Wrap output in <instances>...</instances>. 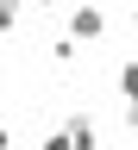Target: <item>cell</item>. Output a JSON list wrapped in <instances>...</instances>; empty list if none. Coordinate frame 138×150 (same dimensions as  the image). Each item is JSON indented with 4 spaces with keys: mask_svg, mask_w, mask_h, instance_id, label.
I'll list each match as a JSON object with an SVG mask.
<instances>
[{
    "mask_svg": "<svg viewBox=\"0 0 138 150\" xmlns=\"http://www.w3.org/2000/svg\"><path fill=\"white\" fill-rule=\"evenodd\" d=\"M63 131H69V144H75V150H94V144H101V138H94V125H88V112H69V125H63Z\"/></svg>",
    "mask_w": 138,
    "mask_h": 150,
    "instance_id": "obj_2",
    "label": "cell"
},
{
    "mask_svg": "<svg viewBox=\"0 0 138 150\" xmlns=\"http://www.w3.org/2000/svg\"><path fill=\"white\" fill-rule=\"evenodd\" d=\"M38 150H75V144H69V131H44V144H38Z\"/></svg>",
    "mask_w": 138,
    "mask_h": 150,
    "instance_id": "obj_6",
    "label": "cell"
},
{
    "mask_svg": "<svg viewBox=\"0 0 138 150\" xmlns=\"http://www.w3.org/2000/svg\"><path fill=\"white\" fill-rule=\"evenodd\" d=\"M38 6H56V0H38Z\"/></svg>",
    "mask_w": 138,
    "mask_h": 150,
    "instance_id": "obj_8",
    "label": "cell"
},
{
    "mask_svg": "<svg viewBox=\"0 0 138 150\" xmlns=\"http://www.w3.org/2000/svg\"><path fill=\"white\" fill-rule=\"evenodd\" d=\"M132 19H138V13H132Z\"/></svg>",
    "mask_w": 138,
    "mask_h": 150,
    "instance_id": "obj_9",
    "label": "cell"
},
{
    "mask_svg": "<svg viewBox=\"0 0 138 150\" xmlns=\"http://www.w3.org/2000/svg\"><path fill=\"white\" fill-rule=\"evenodd\" d=\"M69 38H101V13H94V6H75L69 13Z\"/></svg>",
    "mask_w": 138,
    "mask_h": 150,
    "instance_id": "obj_1",
    "label": "cell"
},
{
    "mask_svg": "<svg viewBox=\"0 0 138 150\" xmlns=\"http://www.w3.org/2000/svg\"><path fill=\"white\" fill-rule=\"evenodd\" d=\"M50 56L56 63H75V38H50Z\"/></svg>",
    "mask_w": 138,
    "mask_h": 150,
    "instance_id": "obj_3",
    "label": "cell"
},
{
    "mask_svg": "<svg viewBox=\"0 0 138 150\" xmlns=\"http://www.w3.org/2000/svg\"><path fill=\"white\" fill-rule=\"evenodd\" d=\"M119 88H126V100H138V63H126V69H119Z\"/></svg>",
    "mask_w": 138,
    "mask_h": 150,
    "instance_id": "obj_4",
    "label": "cell"
},
{
    "mask_svg": "<svg viewBox=\"0 0 138 150\" xmlns=\"http://www.w3.org/2000/svg\"><path fill=\"white\" fill-rule=\"evenodd\" d=\"M0 150H13V131H6V125H0Z\"/></svg>",
    "mask_w": 138,
    "mask_h": 150,
    "instance_id": "obj_7",
    "label": "cell"
},
{
    "mask_svg": "<svg viewBox=\"0 0 138 150\" xmlns=\"http://www.w3.org/2000/svg\"><path fill=\"white\" fill-rule=\"evenodd\" d=\"M19 25V0H0V31H13Z\"/></svg>",
    "mask_w": 138,
    "mask_h": 150,
    "instance_id": "obj_5",
    "label": "cell"
}]
</instances>
